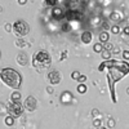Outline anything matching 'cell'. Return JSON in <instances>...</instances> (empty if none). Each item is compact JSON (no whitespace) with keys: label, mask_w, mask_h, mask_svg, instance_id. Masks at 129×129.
Wrapping results in <instances>:
<instances>
[{"label":"cell","mask_w":129,"mask_h":129,"mask_svg":"<svg viewBox=\"0 0 129 129\" xmlns=\"http://www.w3.org/2000/svg\"><path fill=\"white\" fill-rule=\"evenodd\" d=\"M106 67H107V70H109L107 80H109V84H110L112 102H116L115 94H114V85H115L116 81L121 80L126 74H129V63L110 59V61H106Z\"/></svg>","instance_id":"6da1fadb"},{"label":"cell","mask_w":129,"mask_h":129,"mask_svg":"<svg viewBox=\"0 0 129 129\" xmlns=\"http://www.w3.org/2000/svg\"><path fill=\"white\" fill-rule=\"evenodd\" d=\"M0 80L5 85H8L9 88H13V89H18L21 87V84H22V78L18 74V71L10 67H5L3 70H0Z\"/></svg>","instance_id":"7a4b0ae2"},{"label":"cell","mask_w":129,"mask_h":129,"mask_svg":"<svg viewBox=\"0 0 129 129\" xmlns=\"http://www.w3.org/2000/svg\"><path fill=\"white\" fill-rule=\"evenodd\" d=\"M52 64V57L48 52L45 50H39L34 53L32 56V66L38 71H43L45 69H49Z\"/></svg>","instance_id":"3957f363"},{"label":"cell","mask_w":129,"mask_h":129,"mask_svg":"<svg viewBox=\"0 0 129 129\" xmlns=\"http://www.w3.org/2000/svg\"><path fill=\"white\" fill-rule=\"evenodd\" d=\"M13 32L17 36L23 38L30 32V26H28L27 22H25V21H22V19L16 21V22L13 23Z\"/></svg>","instance_id":"277c9868"},{"label":"cell","mask_w":129,"mask_h":129,"mask_svg":"<svg viewBox=\"0 0 129 129\" xmlns=\"http://www.w3.org/2000/svg\"><path fill=\"white\" fill-rule=\"evenodd\" d=\"M23 106L21 105V102H9L7 105V111L9 112L10 116H13V117H18L22 115L23 112Z\"/></svg>","instance_id":"5b68a950"},{"label":"cell","mask_w":129,"mask_h":129,"mask_svg":"<svg viewBox=\"0 0 129 129\" xmlns=\"http://www.w3.org/2000/svg\"><path fill=\"white\" fill-rule=\"evenodd\" d=\"M47 78H48V81H49L52 85H57V84L61 83L62 75H61V72L57 71V70H52L50 72H48Z\"/></svg>","instance_id":"8992f818"},{"label":"cell","mask_w":129,"mask_h":129,"mask_svg":"<svg viewBox=\"0 0 129 129\" xmlns=\"http://www.w3.org/2000/svg\"><path fill=\"white\" fill-rule=\"evenodd\" d=\"M23 107L30 112L35 111L36 107H38V100L35 98V97H32V95H28L26 98V101H25V103H23Z\"/></svg>","instance_id":"52a82bcc"},{"label":"cell","mask_w":129,"mask_h":129,"mask_svg":"<svg viewBox=\"0 0 129 129\" xmlns=\"http://www.w3.org/2000/svg\"><path fill=\"white\" fill-rule=\"evenodd\" d=\"M80 39H81V43L83 44H90L92 43V39H93V35L90 31H83L81 35H80Z\"/></svg>","instance_id":"ba28073f"},{"label":"cell","mask_w":129,"mask_h":129,"mask_svg":"<svg viewBox=\"0 0 129 129\" xmlns=\"http://www.w3.org/2000/svg\"><path fill=\"white\" fill-rule=\"evenodd\" d=\"M52 14H53V18H54V19H61V18H63L64 16H66V13H64L62 10V8H59V7H54V8H53Z\"/></svg>","instance_id":"9c48e42d"},{"label":"cell","mask_w":129,"mask_h":129,"mask_svg":"<svg viewBox=\"0 0 129 129\" xmlns=\"http://www.w3.org/2000/svg\"><path fill=\"white\" fill-rule=\"evenodd\" d=\"M61 102L64 103V105L71 103L72 102V94H71V92H63L61 94Z\"/></svg>","instance_id":"30bf717a"},{"label":"cell","mask_w":129,"mask_h":129,"mask_svg":"<svg viewBox=\"0 0 129 129\" xmlns=\"http://www.w3.org/2000/svg\"><path fill=\"white\" fill-rule=\"evenodd\" d=\"M79 7V0H67V8L71 12H78Z\"/></svg>","instance_id":"8fae6325"},{"label":"cell","mask_w":129,"mask_h":129,"mask_svg":"<svg viewBox=\"0 0 129 129\" xmlns=\"http://www.w3.org/2000/svg\"><path fill=\"white\" fill-rule=\"evenodd\" d=\"M17 62L21 64V66H26L27 64V56L25 54V53H19V54L17 56Z\"/></svg>","instance_id":"7c38bea8"},{"label":"cell","mask_w":129,"mask_h":129,"mask_svg":"<svg viewBox=\"0 0 129 129\" xmlns=\"http://www.w3.org/2000/svg\"><path fill=\"white\" fill-rule=\"evenodd\" d=\"M110 19L117 23V22H120V21H123V16H121V13H119V12H112L111 16H110Z\"/></svg>","instance_id":"4fadbf2b"},{"label":"cell","mask_w":129,"mask_h":129,"mask_svg":"<svg viewBox=\"0 0 129 129\" xmlns=\"http://www.w3.org/2000/svg\"><path fill=\"white\" fill-rule=\"evenodd\" d=\"M109 38H110V35H109V32H107V31H102L100 34V41L101 43H105V44H106V43L109 41Z\"/></svg>","instance_id":"5bb4252c"},{"label":"cell","mask_w":129,"mask_h":129,"mask_svg":"<svg viewBox=\"0 0 129 129\" xmlns=\"http://www.w3.org/2000/svg\"><path fill=\"white\" fill-rule=\"evenodd\" d=\"M19 100H21V93L18 90L10 94V102H19Z\"/></svg>","instance_id":"9a60e30c"},{"label":"cell","mask_w":129,"mask_h":129,"mask_svg":"<svg viewBox=\"0 0 129 129\" xmlns=\"http://www.w3.org/2000/svg\"><path fill=\"white\" fill-rule=\"evenodd\" d=\"M93 50H94L95 53H102V50H103V44H102V43H95L94 47H93Z\"/></svg>","instance_id":"2e32d148"},{"label":"cell","mask_w":129,"mask_h":129,"mask_svg":"<svg viewBox=\"0 0 129 129\" xmlns=\"http://www.w3.org/2000/svg\"><path fill=\"white\" fill-rule=\"evenodd\" d=\"M111 56H112V53H111L110 50H106V49L102 50V57H103L106 61H110V59H111Z\"/></svg>","instance_id":"e0dca14e"},{"label":"cell","mask_w":129,"mask_h":129,"mask_svg":"<svg viewBox=\"0 0 129 129\" xmlns=\"http://www.w3.org/2000/svg\"><path fill=\"white\" fill-rule=\"evenodd\" d=\"M87 90H88V88H87V85H85L84 83H81V84L78 85V92H79V93L84 94V93H87Z\"/></svg>","instance_id":"ac0fdd59"},{"label":"cell","mask_w":129,"mask_h":129,"mask_svg":"<svg viewBox=\"0 0 129 129\" xmlns=\"http://www.w3.org/2000/svg\"><path fill=\"white\" fill-rule=\"evenodd\" d=\"M5 124H7L8 126H12V125L14 124V117L10 116V115L7 116V117H5Z\"/></svg>","instance_id":"d6986e66"},{"label":"cell","mask_w":129,"mask_h":129,"mask_svg":"<svg viewBox=\"0 0 129 129\" xmlns=\"http://www.w3.org/2000/svg\"><path fill=\"white\" fill-rule=\"evenodd\" d=\"M120 32V27L117 26V25H114L112 27H111V34H114V35H117Z\"/></svg>","instance_id":"ffe728a7"},{"label":"cell","mask_w":129,"mask_h":129,"mask_svg":"<svg viewBox=\"0 0 129 129\" xmlns=\"http://www.w3.org/2000/svg\"><path fill=\"white\" fill-rule=\"evenodd\" d=\"M80 75H81V74H80L79 71H72V74H71V78H72L74 80H78V79L80 78Z\"/></svg>","instance_id":"44dd1931"},{"label":"cell","mask_w":129,"mask_h":129,"mask_svg":"<svg viewBox=\"0 0 129 129\" xmlns=\"http://www.w3.org/2000/svg\"><path fill=\"white\" fill-rule=\"evenodd\" d=\"M103 49H106V50H110V52H111V50L114 49V45L111 44V43H109V41H107L106 44L103 45Z\"/></svg>","instance_id":"7402d4cb"},{"label":"cell","mask_w":129,"mask_h":129,"mask_svg":"<svg viewBox=\"0 0 129 129\" xmlns=\"http://www.w3.org/2000/svg\"><path fill=\"white\" fill-rule=\"evenodd\" d=\"M4 28H5V31L10 32V31H13V25H10V23H5Z\"/></svg>","instance_id":"603a6c76"},{"label":"cell","mask_w":129,"mask_h":129,"mask_svg":"<svg viewBox=\"0 0 129 129\" xmlns=\"http://www.w3.org/2000/svg\"><path fill=\"white\" fill-rule=\"evenodd\" d=\"M107 125H109V128H114L115 126V120L114 119H109L107 120Z\"/></svg>","instance_id":"cb8c5ba5"},{"label":"cell","mask_w":129,"mask_h":129,"mask_svg":"<svg viewBox=\"0 0 129 129\" xmlns=\"http://www.w3.org/2000/svg\"><path fill=\"white\" fill-rule=\"evenodd\" d=\"M93 125H94L95 128L101 126V119H94V120H93Z\"/></svg>","instance_id":"d4e9b609"},{"label":"cell","mask_w":129,"mask_h":129,"mask_svg":"<svg viewBox=\"0 0 129 129\" xmlns=\"http://www.w3.org/2000/svg\"><path fill=\"white\" fill-rule=\"evenodd\" d=\"M78 81L81 84V83H85L87 81V76H85V75H80V78L78 79Z\"/></svg>","instance_id":"484cf974"},{"label":"cell","mask_w":129,"mask_h":129,"mask_svg":"<svg viewBox=\"0 0 129 129\" xmlns=\"http://www.w3.org/2000/svg\"><path fill=\"white\" fill-rule=\"evenodd\" d=\"M123 58H124L125 61L129 59V50H124V52H123Z\"/></svg>","instance_id":"4316f807"},{"label":"cell","mask_w":129,"mask_h":129,"mask_svg":"<svg viewBox=\"0 0 129 129\" xmlns=\"http://www.w3.org/2000/svg\"><path fill=\"white\" fill-rule=\"evenodd\" d=\"M62 30H63V31H70V30H71L70 23H64V25H63V27H62Z\"/></svg>","instance_id":"83f0119b"},{"label":"cell","mask_w":129,"mask_h":129,"mask_svg":"<svg viewBox=\"0 0 129 129\" xmlns=\"http://www.w3.org/2000/svg\"><path fill=\"white\" fill-rule=\"evenodd\" d=\"M44 2H47V4H49V5H56L57 0H44Z\"/></svg>","instance_id":"f1b7e54d"},{"label":"cell","mask_w":129,"mask_h":129,"mask_svg":"<svg viewBox=\"0 0 129 129\" xmlns=\"http://www.w3.org/2000/svg\"><path fill=\"white\" fill-rule=\"evenodd\" d=\"M17 44L19 45V47H27V44L25 41H22V40H17Z\"/></svg>","instance_id":"f546056e"},{"label":"cell","mask_w":129,"mask_h":129,"mask_svg":"<svg viewBox=\"0 0 129 129\" xmlns=\"http://www.w3.org/2000/svg\"><path fill=\"white\" fill-rule=\"evenodd\" d=\"M105 69H106V62H103V63H101V64H100L98 70H100V71H103Z\"/></svg>","instance_id":"4dcf8cb0"},{"label":"cell","mask_w":129,"mask_h":129,"mask_svg":"<svg viewBox=\"0 0 129 129\" xmlns=\"http://www.w3.org/2000/svg\"><path fill=\"white\" fill-rule=\"evenodd\" d=\"M26 3H27V0H18V4L19 5H25Z\"/></svg>","instance_id":"1f68e13d"},{"label":"cell","mask_w":129,"mask_h":129,"mask_svg":"<svg viewBox=\"0 0 129 129\" xmlns=\"http://www.w3.org/2000/svg\"><path fill=\"white\" fill-rule=\"evenodd\" d=\"M66 56H67V50H63V52H62V59L66 58Z\"/></svg>","instance_id":"d6a6232c"},{"label":"cell","mask_w":129,"mask_h":129,"mask_svg":"<svg viewBox=\"0 0 129 129\" xmlns=\"http://www.w3.org/2000/svg\"><path fill=\"white\" fill-rule=\"evenodd\" d=\"M124 34H125V35H129V26H126V27L124 28Z\"/></svg>","instance_id":"836d02e7"},{"label":"cell","mask_w":129,"mask_h":129,"mask_svg":"<svg viewBox=\"0 0 129 129\" xmlns=\"http://www.w3.org/2000/svg\"><path fill=\"white\" fill-rule=\"evenodd\" d=\"M47 90H48V93H53V88L50 87V85H49V87H47Z\"/></svg>","instance_id":"e575fe53"},{"label":"cell","mask_w":129,"mask_h":129,"mask_svg":"<svg viewBox=\"0 0 129 129\" xmlns=\"http://www.w3.org/2000/svg\"><path fill=\"white\" fill-rule=\"evenodd\" d=\"M94 116H97V115H100V111H97V110H93V112H92Z\"/></svg>","instance_id":"d590c367"},{"label":"cell","mask_w":129,"mask_h":129,"mask_svg":"<svg viewBox=\"0 0 129 129\" xmlns=\"http://www.w3.org/2000/svg\"><path fill=\"white\" fill-rule=\"evenodd\" d=\"M80 2H81V3H83V4H87V3H88V2H89V0H80Z\"/></svg>","instance_id":"8d00e7d4"},{"label":"cell","mask_w":129,"mask_h":129,"mask_svg":"<svg viewBox=\"0 0 129 129\" xmlns=\"http://www.w3.org/2000/svg\"><path fill=\"white\" fill-rule=\"evenodd\" d=\"M97 129H109V128H106V126H98Z\"/></svg>","instance_id":"74e56055"},{"label":"cell","mask_w":129,"mask_h":129,"mask_svg":"<svg viewBox=\"0 0 129 129\" xmlns=\"http://www.w3.org/2000/svg\"><path fill=\"white\" fill-rule=\"evenodd\" d=\"M2 12H3V7H2V5H0V13H2Z\"/></svg>","instance_id":"f35d334b"},{"label":"cell","mask_w":129,"mask_h":129,"mask_svg":"<svg viewBox=\"0 0 129 129\" xmlns=\"http://www.w3.org/2000/svg\"><path fill=\"white\" fill-rule=\"evenodd\" d=\"M126 93H128V94H129V88H126Z\"/></svg>","instance_id":"ab89813d"}]
</instances>
